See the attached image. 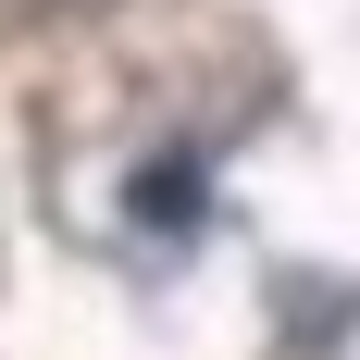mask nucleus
Masks as SVG:
<instances>
[{
	"instance_id": "nucleus-1",
	"label": "nucleus",
	"mask_w": 360,
	"mask_h": 360,
	"mask_svg": "<svg viewBox=\"0 0 360 360\" xmlns=\"http://www.w3.org/2000/svg\"><path fill=\"white\" fill-rule=\"evenodd\" d=\"M137 224L186 236V224H199V162H149V174H137Z\"/></svg>"
}]
</instances>
